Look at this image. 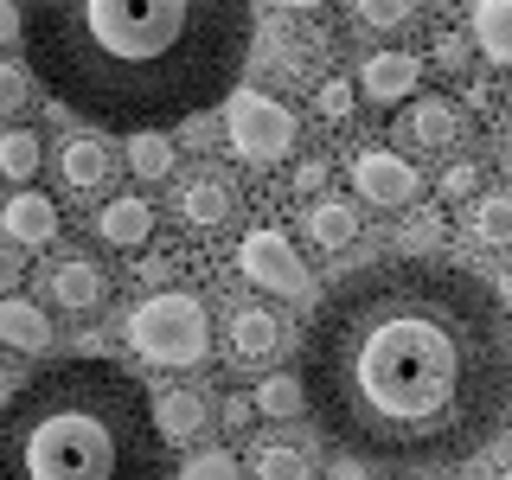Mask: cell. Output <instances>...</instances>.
Wrapping results in <instances>:
<instances>
[{
	"mask_svg": "<svg viewBox=\"0 0 512 480\" xmlns=\"http://www.w3.org/2000/svg\"><path fill=\"white\" fill-rule=\"evenodd\" d=\"M301 391L359 461H468L512 416V320L468 269L391 256L320 295L301 327Z\"/></svg>",
	"mask_w": 512,
	"mask_h": 480,
	"instance_id": "cell-1",
	"label": "cell"
},
{
	"mask_svg": "<svg viewBox=\"0 0 512 480\" xmlns=\"http://www.w3.org/2000/svg\"><path fill=\"white\" fill-rule=\"evenodd\" d=\"M250 0H20L26 71L96 135L180 128L237 90Z\"/></svg>",
	"mask_w": 512,
	"mask_h": 480,
	"instance_id": "cell-2",
	"label": "cell"
},
{
	"mask_svg": "<svg viewBox=\"0 0 512 480\" xmlns=\"http://www.w3.org/2000/svg\"><path fill=\"white\" fill-rule=\"evenodd\" d=\"M0 480H173L154 397L116 359H58L0 404Z\"/></svg>",
	"mask_w": 512,
	"mask_h": 480,
	"instance_id": "cell-3",
	"label": "cell"
},
{
	"mask_svg": "<svg viewBox=\"0 0 512 480\" xmlns=\"http://www.w3.org/2000/svg\"><path fill=\"white\" fill-rule=\"evenodd\" d=\"M128 352L160 365V372H186V365L212 359V314L192 288H154L135 314H128Z\"/></svg>",
	"mask_w": 512,
	"mask_h": 480,
	"instance_id": "cell-4",
	"label": "cell"
},
{
	"mask_svg": "<svg viewBox=\"0 0 512 480\" xmlns=\"http://www.w3.org/2000/svg\"><path fill=\"white\" fill-rule=\"evenodd\" d=\"M224 141L244 167H282L301 141V122L269 90H231L224 96Z\"/></svg>",
	"mask_w": 512,
	"mask_h": 480,
	"instance_id": "cell-5",
	"label": "cell"
},
{
	"mask_svg": "<svg viewBox=\"0 0 512 480\" xmlns=\"http://www.w3.org/2000/svg\"><path fill=\"white\" fill-rule=\"evenodd\" d=\"M461 135H468V116H461V103L442 96V90L410 96V109L397 116V148H404V160H416V154H455Z\"/></svg>",
	"mask_w": 512,
	"mask_h": 480,
	"instance_id": "cell-6",
	"label": "cell"
},
{
	"mask_svg": "<svg viewBox=\"0 0 512 480\" xmlns=\"http://www.w3.org/2000/svg\"><path fill=\"white\" fill-rule=\"evenodd\" d=\"M237 269L256 288H269V295H308V263L295 256L288 231H276V224H256L244 244H237Z\"/></svg>",
	"mask_w": 512,
	"mask_h": 480,
	"instance_id": "cell-7",
	"label": "cell"
},
{
	"mask_svg": "<svg viewBox=\"0 0 512 480\" xmlns=\"http://www.w3.org/2000/svg\"><path fill=\"white\" fill-rule=\"evenodd\" d=\"M346 173H352V186H359V199L378 205V212H404V205H416V192H423L416 167L391 148H359L346 160Z\"/></svg>",
	"mask_w": 512,
	"mask_h": 480,
	"instance_id": "cell-8",
	"label": "cell"
},
{
	"mask_svg": "<svg viewBox=\"0 0 512 480\" xmlns=\"http://www.w3.org/2000/svg\"><path fill=\"white\" fill-rule=\"evenodd\" d=\"M237 180L231 173H218V167H199V173H186L180 192H173V218L186 224V231H224V224L237 218Z\"/></svg>",
	"mask_w": 512,
	"mask_h": 480,
	"instance_id": "cell-9",
	"label": "cell"
},
{
	"mask_svg": "<svg viewBox=\"0 0 512 480\" xmlns=\"http://www.w3.org/2000/svg\"><path fill=\"white\" fill-rule=\"evenodd\" d=\"M45 301H52V308H64V314H77V320L103 314V308H109V269L90 263L84 250L58 256V263L45 269Z\"/></svg>",
	"mask_w": 512,
	"mask_h": 480,
	"instance_id": "cell-10",
	"label": "cell"
},
{
	"mask_svg": "<svg viewBox=\"0 0 512 480\" xmlns=\"http://www.w3.org/2000/svg\"><path fill=\"white\" fill-rule=\"evenodd\" d=\"M276 352H282V320H276V308H263V301L231 308V320H224V359H231L237 372H263Z\"/></svg>",
	"mask_w": 512,
	"mask_h": 480,
	"instance_id": "cell-11",
	"label": "cell"
},
{
	"mask_svg": "<svg viewBox=\"0 0 512 480\" xmlns=\"http://www.w3.org/2000/svg\"><path fill=\"white\" fill-rule=\"evenodd\" d=\"M416 84H423V58L416 52H372L359 64V90H365V103H378V109H391V103H410Z\"/></svg>",
	"mask_w": 512,
	"mask_h": 480,
	"instance_id": "cell-12",
	"label": "cell"
},
{
	"mask_svg": "<svg viewBox=\"0 0 512 480\" xmlns=\"http://www.w3.org/2000/svg\"><path fill=\"white\" fill-rule=\"evenodd\" d=\"M58 205L45 199L39 186H20L7 205H0V231H7V244H26V250H39V244H52L58 237Z\"/></svg>",
	"mask_w": 512,
	"mask_h": 480,
	"instance_id": "cell-13",
	"label": "cell"
},
{
	"mask_svg": "<svg viewBox=\"0 0 512 480\" xmlns=\"http://www.w3.org/2000/svg\"><path fill=\"white\" fill-rule=\"evenodd\" d=\"M58 180L71 192H103L116 180V148H109L103 135H71L58 148Z\"/></svg>",
	"mask_w": 512,
	"mask_h": 480,
	"instance_id": "cell-14",
	"label": "cell"
},
{
	"mask_svg": "<svg viewBox=\"0 0 512 480\" xmlns=\"http://www.w3.org/2000/svg\"><path fill=\"white\" fill-rule=\"evenodd\" d=\"M256 58H263L276 77H308V71H320V58H327V39L308 32V26H269Z\"/></svg>",
	"mask_w": 512,
	"mask_h": 480,
	"instance_id": "cell-15",
	"label": "cell"
},
{
	"mask_svg": "<svg viewBox=\"0 0 512 480\" xmlns=\"http://www.w3.org/2000/svg\"><path fill=\"white\" fill-rule=\"evenodd\" d=\"M96 237L116 250H141L154 237V205L141 192H116L109 205H96Z\"/></svg>",
	"mask_w": 512,
	"mask_h": 480,
	"instance_id": "cell-16",
	"label": "cell"
},
{
	"mask_svg": "<svg viewBox=\"0 0 512 480\" xmlns=\"http://www.w3.org/2000/svg\"><path fill=\"white\" fill-rule=\"evenodd\" d=\"M0 340L13 352H45L52 346V314L32 295H0Z\"/></svg>",
	"mask_w": 512,
	"mask_h": 480,
	"instance_id": "cell-17",
	"label": "cell"
},
{
	"mask_svg": "<svg viewBox=\"0 0 512 480\" xmlns=\"http://www.w3.org/2000/svg\"><path fill=\"white\" fill-rule=\"evenodd\" d=\"M205 423H212L205 391H160V397H154V429H160V442H192V436H205Z\"/></svg>",
	"mask_w": 512,
	"mask_h": 480,
	"instance_id": "cell-18",
	"label": "cell"
},
{
	"mask_svg": "<svg viewBox=\"0 0 512 480\" xmlns=\"http://www.w3.org/2000/svg\"><path fill=\"white\" fill-rule=\"evenodd\" d=\"M461 231L474 250H512V192H474Z\"/></svg>",
	"mask_w": 512,
	"mask_h": 480,
	"instance_id": "cell-19",
	"label": "cell"
},
{
	"mask_svg": "<svg viewBox=\"0 0 512 480\" xmlns=\"http://www.w3.org/2000/svg\"><path fill=\"white\" fill-rule=\"evenodd\" d=\"M250 480H314V455L288 436H269L250 448Z\"/></svg>",
	"mask_w": 512,
	"mask_h": 480,
	"instance_id": "cell-20",
	"label": "cell"
},
{
	"mask_svg": "<svg viewBox=\"0 0 512 480\" xmlns=\"http://www.w3.org/2000/svg\"><path fill=\"white\" fill-rule=\"evenodd\" d=\"M359 237V205L352 199H314L308 205V244L314 250H346Z\"/></svg>",
	"mask_w": 512,
	"mask_h": 480,
	"instance_id": "cell-21",
	"label": "cell"
},
{
	"mask_svg": "<svg viewBox=\"0 0 512 480\" xmlns=\"http://www.w3.org/2000/svg\"><path fill=\"white\" fill-rule=\"evenodd\" d=\"M474 52L512 71V0H474Z\"/></svg>",
	"mask_w": 512,
	"mask_h": 480,
	"instance_id": "cell-22",
	"label": "cell"
},
{
	"mask_svg": "<svg viewBox=\"0 0 512 480\" xmlns=\"http://www.w3.org/2000/svg\"><path fill=\"white\" fill-rule=\"evenodd\" d=\"M352 32H372V39H391L416 20V0H346Z\"/></svg>",
	"mask_w": 512,
	"mask_h": 480,
	"instance_id": "cell-23",
	"label": "cell"
},
{
	"mask_svg": "<svg viewBox=\"0 0 512 480\" xmlns=\"http://www.w3.org/2000/svg\"><path fill=\"white\" fill-rule=\"evenodd\" d=\"M45 160V141L32 135V128H0V180H32Z\"/></svg>",
	"mask_w": 512,
	"mask_h": 480,
	"instance_id": "cell-24",
	"label": "cell"
},
{
	"mask_svg": "<svg viewBox=\"0 0 512 480\" xmlns=\"http://www.w3.org/2000/svg\"><path fill=\"white\" fill-rule=\"evenodd\" d=\"M128 167H135V180H167V173H173L167 128H141V135H128Z\"/></svg>",
	"mask_w": 512,
	"mask_h": 480,
	"instance_id": "cell-25",
	"label": "cell"
},
{
	"mask_svg": "<svg viewBox=\"0 0 512 480\" xmlns=\"http://www.w3.org/2000/svg\"><path fill=\"white\" fill-rule=\"evenodd\" d=\"M250 404H256V416H276V423H288V416L308 410V391H301V378H282V372H276V378L256 384Z\"/></svg>",
	"mask_w": 512,
	"mask_h": 480,
	"instance_id": "cell-26",
	"label": "cell"
},
{
	"mask_svg": "<svg viewBox=\"0 0 512 480\" xmlns=\"http://www.w3.org/2000/svg\"><path fill=\"white\" fill-rule=\"evenodd\" d=\"M32 90H39V84H32L26 64L20 58H0V116H20V109L32 103Z\"/></svg>",
	"mask_w": 512,
	"mask_h": 480,
	"instance_id": "cell-27",
	"label": "cell"
},
{
	"mask_svg": "<svg viewBox=\"0 0 512 480\" xmlns=\"http://www.w3.org/2000/svg\"><path fill=\"white\" fill-rule=\"evenodd\" d=\"M442 231H448L442 212H416L404 231H397V250H404V256H429V250L442 244Z\"/></svg>",
	"mask_w": 512,
	"mask_h": 480,
	"instance_id": "cell-28",
	"label": "cell"
},
{
	"mask_svg": "<svg viewBox=\"0 0 512 480\" xmlns=\"http://www.w3.org/2000/svg\"><path fill=\"white\" fill-rule=\"evenodd\" d=\"M180 480H244V474H237V455H224V448H205V455H192L186 468H180Z\"/></svg>",
	"mask_w": 512,
	"mask_h": 480,
	"instance_id": "cell-29",
	"label": "cell"
},
{
	"mask_svg": "<svg viewBox=\"0 0 512 480\" xmlns=\"http://www.w3.org/2000/svg\"><path fill=\"white\" fill-rule=\"evenodd\" d=\"M352 96H359V90H352L346 77H327V84L314 90V109H320V122H346V116H352Z\"/></svg>",
	"mask_w": 512,
	"mask_h": 480,
	"instance_id": "cell-30",
	"label": "cell"
},
{
	"mask_svg": "<svg viewBox=\"0 0 512 480\" xmlns=\"http://www.w3.org/2000/svg\"><path fill=\"white\" fill-rule=\"evenodd\" d=\"M474 192H480V167H474V160H461V167H448L442 173V199H474Z\"/></svg>",
	"mask_w": 512,
	"mask_h": 480,
	"instance_id": "cell-31",
	"label": "cell"
},
{
	"mask_svg": "<svg viewBox=\"0 0 512 480\" xmlns=\"http://www.w3.org/2000/svg\"><path fill=\"white\" fill-rule=\"evenodd\" d=\"M468 58H474V39H461V32H442V39H436V64H442V71H468Z\"/></svg>",
	"mask_w": 512,
	"mask_h": 480,
	"instance_id": "cell-32",
	"label": "cell"
},
{
	"mask_svg": "<svg viewBox=\"0 0 512 480\" xmlns=\"http://www.w3.org/2000/svg\"><path fill=\"white\" fill-rule=\"evenodd\" d=\"M173 276H180V256H173V250H154V256H141V282L167 288Z\"/></svg>",
	"mask_w": 512,
	"mask_h": 480,
	"instance_id": "cell-33",
	"label": "cell"
},
{
	"mask_svg": "<svg viewBox=\"0 0 512 480\" xmlns=\"http://www.w3.org/2000/svg\"><path fill=\"white\" fill-rule=\"evenodd\" d=\"M250 416H256L250 397H224V404H218V423L231 429V436H244V429H250Z\"/></svg>",
	"mask_w": 512,
	"mask_h": 480,
	"instance_id": "cell-34",
	"label": "cell"
},
{
	"mask_svg": "<svg viewBox=\"0 0 512 480\" xmlns=\"http://www.w3.org/2000/svg\"><path fill=\"white\" fill-rule=\"evenodd\" d=\"M320 186H327V160H301V167H295V192L308 199V192H320Z\"/></svg>",
	"mask_w": 512,
	"mask_h": 480,
	"instance_id": "cell-35",
	"label": "cell"
},
{
	"mask_svg": "<svg viewBox=\"0 0 512 480\" xmlns=\"http://www.w3.org/2000/svg\"><path fill=\"white\" fill-rule=\"evenodd\" d=\"M327 480H372V461H359V455H346V461H333Z\"/></svg>",
	"mask_w": 512,
	"mask_h": 480,
	"instance_id": "cell-36",
	"label": "cell"
},
{
	"mask_svg": "<svg viewBox=\"0 0 512 480\" xmlns=\"http://www.w3.org/2000/svg\"><path fill=\"white\" fill-rule=\"evenodd\" d=\"M0 45H20V7L0 0Z\"/></svg>",
	"mask_w": 512,
	"mask_h": 480,
	"instance_id": "cell-37",
	"label": "cell"
},
{
	"mask_svg": "<svg viewBox=\"0 0 512 480\" xmlns=\"http://www.w3.org/2000/svg\"><path fill=\"white\" fill-rule=\"evenodd\" d=\"M269 7H288V13H314L320 0H269Z\"/></svg>",
	"mask_w": 512,
	"mask_h": 480,
	"instance_id": "cell-38",
	"label": "cell"
},
{
	"mask_svg": "<svg viewBox=\"0 0 512 480\" xmlns=\"http://www.w3.org/2000/svg\"><path fill=\"white\" fill-rule=\"evenodd\" d=\"M448 7V0H416V13H442Z\"/></svg>",
	"mask_w": 512,
	"mask_h": 480,
	"instance_id": "cell-39",
	"label": "cell"
},
{
	"mask_svg": "<svg viewBox=\"0 0 512 480\" xmlns=\"http://www.w3.org/2000/svg\"><path fill=\"white\" fill-rule=\"evenodd\" d=\"M7 397H13V378H7V372H0V404H7Z\"/></svg>",
	"mask_w": 512,
	"mask_h": 480,
	"instance_id": "cell-40",
	"label": "cell"
},
{
	"mask_svg": "<svg viewBox=\"0 0 512 480\" xmlns=\"http://www.w3.org/2000/svg\"><path fill=\"white\" fill-rule=\"evenodd\" d=\"M500 167H506V180H512V154H506V160H500Z\"/></svg>",
	"mask_w": 512,
	"mask_h": 480,
	"instance_id": "cell-41",
	"label": "cell"
},
{
	"mask_svg": "<svg viewBox=\"0 0 512 480\" xmlns=\"http://www.w3.org/2000/svg\"><path fill=\"white\" fill-rule=\"evenodd\" d=\"M500 480H512V468H506V474H500Z\"/></svg>",
	"mask_w": 512,
	"mask_h": 480,
	"instance_id": "cell-42",
	"label": "cell"
}]
</instances>
